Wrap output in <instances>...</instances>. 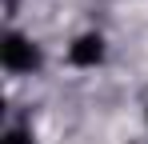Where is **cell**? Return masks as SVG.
<instances>
[{"instance_id":"3957f363","label":"cell","mask_w":148,"mask_h":144,"mask_svg":"<svg viewBox=\"0 0 148 144\" xmlns=\"http://www.w3.org/2000/svg\"><path fill=\"white\" fill-rule=\"evenodd\" d=\"M0 144H36V136H32V128H24V124H12V128H4Z\"/></svg>"},{"instance_id":"7a4b0ae2","label":"cell","mask_w":148,"mask_h":144,"mask_svg":"<svg viewBox=\"0 0 148 144\" xmlns=\"http://www.w3.org/2000/svg\"><path fill=\"white\" fill-rule=\"evenodd\" d=\"M104 36L100 32H84V36H76L72 48H68V64L72 68H96L100 60H104Z\"/></svg>"},{"instance_id":"6da1fadb","label":"cell","mask_w":148,"mask_h":144,"mask_svg":"<svg viewBox=\"0 0 148 144\" xmlns=\"http://www.w3.org/2000/svg\"><path fill=\"white\" fill-rule=\"evenodd\" d=\"M0 64L12 72V76H24V72H36L44 64V52H40V44H36L32 36L8 28V32L0 36Z\"/></svg>"}]
</instances>
